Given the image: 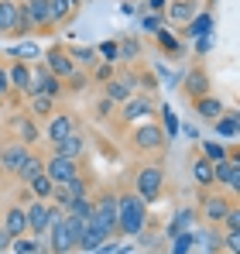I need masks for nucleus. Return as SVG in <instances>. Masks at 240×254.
Instances as JSON below:
<instances>
[{"label":"nucleus","instance_id":"obj_1","mask_svg":"<svg viewBox=\"0 0 240 254\" xmlns=\"http://www.w3.org/2000/svg\"><path fill=\"white\" fill-rule=\"evenodd\" d=\"M148 230V203L134 192H117V237H141Z\"/></svg>","mask_w":240,"mask_h":254},{"label":"nucleus","instance_id":"obj_2","mask_svg":"<svg viewBox=\"0 0 240 254\" xmlns=\"http://www.w3.org/2000/svg\"><path fill=\"white\" fill-rule=\"evenodd\" d=\"M237 199L234 196H227V192H220V189H202L199 192V203H196V216H199L202 223H209V227H220L223 223V216L230 213Z\"/></svg>","mask_w":240,"mask_h":254},{"label":"nucleus","instance_id":"obj_3","mask_svg":"<svg viewBox=\"0 0 240 254\" xmlns=\"http://www.w3.org/2000/svg\"><path fill=\"white\" fill-rule=\"evenodd\" d=\"M93 230H100L103 237H117V192L103 189L100 196H93Z\"/></svg>","mask_w":240,"mask_h":254},{"label":"nucleus","instance_id":"obj_4","mask_svg":"<svg viewBox=\"0 0 240 254\" xmlns=\"http://www.w3.org/2000/svg\"><path fill=\"white\" fill-rule=\"evenodd\" d=\"M134 192H137L148 206L158 203L161 192H165V165H158V162L141 165V169L134 172Z\"/></svg>","mask_w":240,"mask_h":254},{"label":"nucleus","instance_id":"obj_5","mask_svg":"<svg viewBox=\"0 0 240 254\" xmlns=\"http://www.w3.org/2000/svg\"><path fill=\"white\" fill-rule=\"evenodd\" d=\"M130 148H134V151H141V155H165L168 137H165L161 124L144 121V124H137L134 130H130Z\"/></svg>","mask_w":240,"mask_h":254},{"label":"nucleus","instance_id":"obj_6","mask_svg":"<svg viewBox=\"0 0 240 254\" xmlns=\"http://www.w3.org/2000/svg\"><path fill=\"white\" fill-rule=\"evenodd\" d=\"M28 96H48V100H62L65 96V86H62V79H55L41 62H31V89H28ZM24 96V100H28Z\"/></svg>","mask_w":240,"mask_h":254},{"label":"nucleus","instance_id":"obj_7","mask_svg":"<svg viewBox=\"0 0 240 254\" xmlns=\"http://www.w3.org/2000/svg\"><path fill=\"white\" fill-rule=\"evenodd\" d=\"M41 65H45V69H48L55 79H62V83H65V79H69V76L79 69V65L72 62V55H69V48H65V45H52V48H45Z\"/></svg>","mask_w":240,"mask_h":254},{"label":"nucleus","instance_id":"obj_8","mask_svg":"<svg viewBox=\"0 0 240 254\" xmlns=\"http://www.w3.org/2000/svg\"><path fill=\"white\" fill-rule=\"evenodd\" d=\"M213 182L223 186V189H230V196L237 199V192H240V151L237 148L230 151V158H223V162L213 165Z\"/></svg>","mask_w":240,"mask_h":254},{"label":"nucleus","instance_id":"obj_9","mask_svg":"<svg viewBox=\"0 0 240 254\" xmlns=\"http://www.w3.org/2000/svg\"><path fill=\"white\" fill-rule=\"evenodd\" d=\"M189 103H196V100H202V96H209L213 93V79H209V72L202 69V65H192L185 76H182V89H179Z\"/></svg>","mask_w":240,"mask_h":254},{"label":"nucleus","instance_id":"obj_10","mask_svg":"<svg viewBox=\"0 0 240 254\" xmlns=\"http://www.w3.org/2000/svg\"><path fill=\"white\" fill-rule=\"evenodd\" d=\"M76 114H69V110H55L48 121H45V127H41V137L48 141V144H59L62 137H69L72 130H76Z\"/></svg>","mask_w":240,"mask_h":254},{"label":"nucleus","instance_id":"obj_11","mask_svg":"<svg viewBox=\"0 0 240 254\" xmlns=\"http://www.w3.org/2000/svg\"><path fill=\"white\" fill-rule=\"evenodd\" d=\"M45 175L59 186V182H72L86 175L82 172V162H72V158H55V155H45Z\"/></svg>","mask_w":240,"mask_h":254},{"label":"nucleus","instance_id":"obj_12","mask_svg":"<svg viewBox=\"0 0 240 254\" xmlns=\"http://www.w3.org/2000/svg\"><path fill=\"white\" fill-rule=\"evenodd\" d=\"M35 148H28L24 141H17V137H7L3 144H0V169L10 172V175H17V169L24 165V158L31 155Z\"/></svg>","mask_w":240,"mask_h":254},{"label":"nucleus","instance_id":"obj_13","mask_svg":"<svg viewBox=\"0 0 240 254\" xmlns=\"http://www.w3.org/2000/svg\"><path fill=\"white\" fill-rule=\"evenodd\" d=\"M7 79H10V96H14V100L28 96V89H31V62L10 59V62H7Z\"/></svg>","mask_w":240,"mask_h":254},{"label":"nucleus","instance_id":"obj_14","mask_svg":"<svg viewBox=\"0 0 240 254\" xmlns=\"http://www.w3.org/2000/svg\"><path fill=\"white\" fill-rule=\"evenodd\" d=\"M199 10H202V0H168V7H165L161 17L168 24H175V28H185Z\"/></svg>","mask_w":240,"mask_h":254},{"label":"nucleus","instance_id":"obj_15","mask_svg":"<svg viewBox=\"0 0 240 254\" xmlns=\"http://www.w3.org/2000/svg\"><path fill=\"white\" fill-rule=\"evenodd\" d=\"M24 210H28V237L45 241V234H48V199H28Z\"/></svg>","mask_w":240,"mask_h":254},{"label":"nucleus","instance_id":"obj_16","mask_svg":"<svg viewBox=\"0 0 240 254\" xmlns=\"http://www.w3.org/2000/svg\"><path fill=\"white\" fill-rule=\"evenodd\" d=\"M151 114H155V100L144 96V93H134L127 103H120V121H123V124H134V121L151 117Z\"/></svg>","mask_w":240,"mask_h":254},{"label":"nucleus","instance_id":"obj_17","mask_svg":"<svg viewBox=\"0 0 240 254\" xmlns=\"http://www.w3.org/2000/svg\"><path fill=\"white\" fill-rule=\"evenodd\" d=\"M52 155H55V158H72V162H82V158H86V134L76 127L69 137H62L59 144H52Z\"/></svg>","mask_w":240,"mask_h":254},{"label":"nucleus","instance_id":"obj_18","mask_svg":"<svg viewBox=\"0 0 240 254\" xmlns=\"http://www.w3.org/2000/svg\"><path fill=\"white\" fill-rule=\"evenodd\" d=\"M45 244H48V248H52L55 254L76 251V237H72V230H69V223H65V220H59V223H52V227H48V234H45Z\"/></svg>","mask_w":240,"mask_h":254},{"label":"nucleus","instance_id":"obj_19","mask_svg":"<svg viewBox=\"0 0 240 254\" xmlns=\"http://www.w3.org/2000/svg\"><path fill=\"white\" fill-rule=\"evenodd\" d=\"M0 227L10 234V241H14V237H24V234H28V210H24V203H10V206L3 210Z\"/></svg>","mask_w":240,"mask_h":254},{"label":"nucleus","instance_id":"obj_20","mask_svg":"<svg viewBox=\"0 0 240 254\" xmlns=\"http://www.w3.org/2000/svg\"><path fill=\"white\" fill-rule=\"evenodd\" d=\"M31 14V24L35 31H55V21H52V3L48 0H21Z\"/></svg>","mask_w":240,"mask_h":254},{"label":"nucleus","instance_id":"obj_21","mask_svg":"<svg viewBox=\"0 0 240 254\" xmlns=\"http://www.w3.org/2000/svg\"><path fill=\"white\" fill-rule=\"evenodd\" d=\"M10 127H14V137H17V141H24L28 148H35V144H38L41 127L35 124V117H28V114H14Z\"/></svg>","mask_w":240,"mask_h":254},{"label":"nucleus","instance_id":"obj_22","mask_svg":"<svg viewBox=\"0 0 240 254\" xmlns=\"http://www.w3.org/2000/svg\"><path fill=\"white\" fill-rule=\"evenodd\" d=\"M213 28H216V17L209 14V10H199L185 28H182V35L189 38V42H196V38H206V35H213Z\"/></svg>","mask_w":240,"mask_h":254},{"label":"nucleus","instance_id":"obj_23","mask_svg":"<svg viewBox=\"0 0 240 254\" xmlns=\"http://www.w3.org/2000/svg\"><path fill=\"white\" fill-rule=\"evenodd\" d=\"M192 110H196V117H199V121L213 124L216 117H223V110H227V107H223V100H220L216 93H209V96H202V100L192 103Z\"/></svg>","mask_w":240,"mask_h":254},{"label":"nucleus","instance_id":"obj_24","mask_svg":"<svg viewBox=\"0 0 240 254\" xmlns=\"http://www.w3.org/2000/svg\"><path fill=\"white\" fill-rule=\"evenodd\" d=\"M189 172H192V182H196L199 189H216V182H213V165L202 158L199 151L192 155V162H189Z\"/></svg>","mask_w":240,"mask_h":254},{"label":"nucleus","instance_id":"obj_25","mask_svg":"<svg viewBox=\"0 0 240 254\" xmlns=\"http://www.w3.org/2000/svg\"><path fill=\"white\" fill-rule=\"evenodd\" d=\"M213 130H216V137L237 141V134H240V114H237V110H223V117H216V121H213Z\"/></svg>","mask_w":240,"mask_h":254},{"label":"nucleus","instance_id":"obj_26","mask_svg":"<svg viewBox=\"0 0 240 254\" xmlns=\"http://www.w3.org/2000/svg\"><path fill=\"white\" fill-rule=\"evenodd\" d=\"M196 220H199V216H196V210H189V206H182V210H179L175 216H172V223H168V230H165V237L172 241V237H179V234H189Z\"/></svg>","mask_w":240,"mask_h":254},{"label":"nucleus","instance_id":"obj_27","mask_svg":"<svg viewBox=\"0 0 240 254\" xmlns=\"http://www.w3.org/2000/svg\"><path fill=\"white\" fill-rule=\"evenodd\" d=\"M41 172H45V155H41V151H31V155L24 158V165L17 169V175H14V179H17L21 186H28L31 179H38Z\"/></svg>","mask_w":240,"mask_h":254},{"label":"nucleus","instance_id":"obj_28","mask_svg":"<svg viewBox=\"0 0 240 254\" xmlns=\"http://www.w3.org/2000/svg\"><path fill=\"white\" fill-rule=\"evenodd\" d=\"M103 96H107V100H110L114 107H120V103H127V100L134 96V86L123 83L120 76H114L110 83H103Z\"/></svg>","mask_w":240,"mask_h":254},{"label":"nucleus","instance_id":"obj_29","mask_svg":"<svg viewBox=\"0 0 240 254\" xmlns=\"http://www.w3.org/2000/svg\"><path fill=\"white\" fill-rule=\"evenodd\" d=\"M59 110V103L55 100H48V96H28V117H35V121H48L52 114Z\"/></svg>","mask_w":240,"mask_h":254},{"label":"nucleus","instance_id":"obj_30","mask_svg":"<svg viewBox=\"0 0 240 254\" xmlns=\"http://www.w3.org/2000/svg\"><path fill=\"white\" fill-rule=\"evenodd\" d=\"M196 234V241H202V248H206V254H220L223 251V230L220 227H202V230H192Z\"/></svg>","mask_w":240,"mask_h":254},{"label":"nucleus","instance_id":"obj_31","mask_svg":"<svg viewBox=\"0 0 240 254\" xmlns=\"http://www.w3.org/2000/svg\"><path fill=\"white\" fill-rule=\"evenodd\" d=\"M141 52H144V45L134 35H120L117 38V62H134V59H141Z\"/></svg>","mask_w":240,"mask_h":254},{"label":"nucleus","instance_id":"obj_32","mask_svg":"<svg viewBox=\"0 0 240 254\" xmlns=\"http://www.w3.org/2000/svg\"><path fill=\"white\" fill-rule=\"evenodd\" d=\"M199 155L209 165H216V162L230 158V148H227V144H216V137H209V141H199Z\"/></svg>","mask_w":240,"mask_h":254},{"label":"nucleus","instance_id":"obj_33","mask_svg":"<svg viewBox=\"0 0 240 254\" xmlns=\"http://www.w3.org/2000/svg\"><path fill=\"white\" fill-rule=\"evenodd\" d=\"M48 3H52V21H55V28L69 24V21L76 17V7H72L69 0H48Z\"/></svg>","mask_w":240,"mask_h":254},{"label":"nucleus","instance_id":"obj_34","mask_svg":"<svg viewBox=\"0 0 240 254\" xmlns=\"http://www.w3.org/2000/svg\"><path fill=\"white\" fill-rule=\"evenodd\" d=\"M14 17H17V0H0V38L10 35Z\"/></svg>","mask_w":240,"mask_h":254},{"label":"nucleus","instance_id":"obj_35","mask_svg":"<svg viewBox=\"0 0 240 254\" xmlns=\"http://www.w3.org/2000/svg\"><path fill=\"white\" fill-rule=\"evenodd\" d=\"M155 45H158L165 55H182V42L168 31V28H161V31H155Z\"/></svg>","mask_w":240,"mask_h":254},{"label":"nucleus","instance_id":"obj_36","mask_svg":"<svg viewBox=\"0 0 240 254\" xmlns=\"http://www.w3.org/2000/svg\"><path fill=\"white\" fill-rule=\"evenodd\" d=\"M69 55H72V62L79 65V69H93L100 59H96V48L93 45H82V48H69Z\"/></svg>","mask_w":240,"mask_h":254},{"label":"nucleus","instance_id":"obj_37","mask_svg":"<svg viewBox=\"0 0 240 254\" xmlns=\"http://www.w3.org/2000/svg\"><path fill=\"white\" fill-rule=\"evenodd\" d=\"M52 186H55V182H52V179H48V175L41 172L38 179H31V182H28L24 189L31 192V199H48V196H52Z\"/></svg>","mask_w":240,"mask_h":254},{"label":"nucleus","instance_id":"obj_38","mask_svg":"<svg viewBox=\"0 0 240 254\" xmlns=\"http://www.w3.org/2000/svg\"><path fill=\"white\" fill-rule=\"evenodd\" d=\"M114 76H117V65H114V62H96V65H93V76H89V79L103 86V83H110Z\"/></svg>","mask_w":240,"mask_h":254},{"label":"nucleus","instance_id":"obj_39","mask_svg":"<svg viewBox=\"0 0 240 254\" xmlns=\"http://www.w3.org/2000/svg\"><path fill=\"white\" fill-rule=\"evenodd\" d=\"M196 248V234L189 230V234H179V237H172V254H189Z\"/></svg>","mask_w":240,"mask_h":254},{"label":"nucleus","instance_id":"obj_40","mask_svg":"<svg viewBox=\"0 0 240 254\" xmlns=\"http://www.w3.org/2000/svg\"><path fill=\"white\" fill-rule=\"evenodd\" d=\"M10 251L14 254H38V241L28 237V234H24V237H14V241H10Z\"/></svg>","mask_w":240,"mask_h":254},{"label":"nucleus","instance_id":"obj_41","mask_svg":"<svg viewBox=\"0 0 240 254\" xmlns=\"http://www.w3.org/2000/svg\"><path fill=\"white\" fill-rule=\"evenodd\" d=\"M161 130H165V137H168V141L179 134V121H175L172 107H161Z\"/></svg>","mask_w":240,"mask_h":254},{"label":"nucleus","instance_id":"obj_42","mask_svg":"<svg viewBox=\"0 0 240 254\" xmlns=\"http://www.w3.org/2000/svg\"><path fill=\"white\" fill-rule=\"evenodd\" d=\"M62 86H69L65 93H79V89H86V86H89V76H86V69H76V72H72V76H69V79H65Z\"/></svg>","mask_w":240,"mask_h":254},{"label":"nucleus","instance_id":"obj_43","mask_svg":"<svg viewBox=\"0 0 240 254\" xmlns=\"http://www.w3.org/2000/svg\"><path fill=\"white\" fill-rule=\"evenodd\" d=\"M38 55H41L38 45H31V42H21L14 52H10V59H24V62H28V59H38Z\"/></svg>","mask_w":240,"mask_h":254},{"label":"nucleus","instance_id":"obj_44","mask_svg":"<svg viewBox=\"0 0 240 254\" xmlns=\"http://www.w3.org/2000/svg\"><path fill=\"white\" fill-rule=\"evenodd\" d=\"M14 96H10V79H7V62H0V107L3 103H10Z\"/></svg>","mask_w":240,"mask_h":254},{"label":"nucleus","instance_id":"obj_45","mask_svg":"<svg viewBox=\"0 0 240 254\" xmlns=\"http://www.w3.org/2000/svg\"><path fill=\"white\" fill-rule=\"evenodd\" d=\"M220 230H240V203L230 206V213H227L223 223H220Z\"/></svg>","mask_w":240,"mask_h":254},{"label":"nucleus","instance_id":"obj_46","mask_svg":"<svg viewBox=\"0 0 240 254\" xmlns=\"http://www.w3.org/2000/svg\"><path fill=\"white\" fill-rule=\"evenodd\" d=\"M223 248L227 254H240V230H223Z\"/></svg>","mask_w":240,"mask_h":254},{"label":"nucleus","instance_id":"obj_47","mask_svg":"<svg viewBox=\"0 0 240 254\" xmlns=\"http://www.w3.org/2000/svg\"><path fill=\"white\" fill-rule=\"evenodd\" d=\"M141 28H144L148 35H155V31L165 28V17H158V14H144V17H141Z\"/></svg>","mask_w":240,"mask_h":254},{"label":"nucleus","instance_id":"obj_48","mask_svg":"<svg viewBox=\"0 0 240 254\" xmlns=\"http://www.w3.org/2000/svg\"><path fill=\"white\" fill-rule=\"evenodd\" d=\"M93 110H96V117H100V121H107V117H114V110H117V107H114V103H110L107 96H100Z\"/></svg>","mask_w":240,"mask_h":254},{"label":"nucleus","instance_id":"obj_49","mask_svg":"<svg viewBox=\"0 0 240 254\" xmlns=\"http://www.w3.org/2000/svg\"><path fill=\"white\" fill-rule=\"evenodd\" d=\"M165 7H168V0H148V14H165Z\"/></svg>","mask_w":240,"mask_h":254},{"label":"nucleus","instance_id":"obj_50","mask_svg":"<svg viewBox=\"0 0 240 254\" xmlns=\"http://www.w3.org/2000/svg\"><path fill=\"white\" fill-rule=\"evenodd\" d=\"M114 251H117V241L110 237V241H103V244H100V248H96L93 254H114Z\"/></svg>","mask_w":240,"mask_h":254},{"label":"nucleus","instance_id":"obj_51","mask_svg":"<svg viewBox=\"0 0 240 254\" xmlns=\"http://www.w3.org/2000/svg\"><path fill=\"white\" fill-rule=\"evenodd\" d=\"M209 48H213V38H209V35H206V38H196V52H199V55H206Z\"/></svg>","mask_w":240,"mask_h":254},{"label":"nucleus","instance_id":"obj_52","mask_svg":"<svg viewBox=\"0 0 240 254\" xmlns=\"http://www.w3.org/2000/svg\"><path fill=\"white\" fill-rule=\"evenodd\" d=\"M120 10L130 17V14H137V3H134V0H120Z\"/></svg>","mask_w":240,"mask_h":254},{"label":"nucleus","instance_id":"obj_53","mask_svg":"<svg viewBox=\"0 0 240 254\" xmlns=\"http://www.w3.org/2000/svg\"><path fill=\"white\" fill-rule=\"evenodd\" d=\"M7 248H10V234L0 227V251H7Z\"/></svg>","mask_w":240,"mask_h":254},{"label":"nucleus","instance_id":"obj_54","mask_svg":"<svg viewBox=\"0 0 240 254\" xmlns=\"http://www.w3.org/2000/svg\"><path fill=\"white\" fill-rule=\"evenodd\" d=\"M182 130H185V137H192V141H199V130H196V127H192V124H185V127H182Z\"/></svg>","mask_w":240,"mask_h":254},{"label":"nucleus","instance_id":"obj_55","mask_svg":"<svg viewBox=\"0 0 240 254\" xmlns=\"http://www.w3.org/2000/svg\"><path fill=\"white\" fill-rule=\"evenodd\" d=\"M69 3H72V7H79V3H82V0H69Z\"/></svg>","mask_w":240,"mask_h":254}]
</instances>
